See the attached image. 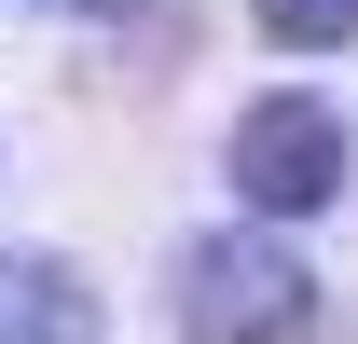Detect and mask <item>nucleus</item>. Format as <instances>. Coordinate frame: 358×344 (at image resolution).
Returning a JSON list of instances; mask_svg holds the SVG:
<instances>
[{"label": "nucleus", "mask_w": 358, "mask_h": 344, "mask_svg": "<svg viewBox=\"0 0 358 344\" xmlns=\"http://www.w3.org/2000/svg\"><path fill=\"white\" fill-rule=\"evenodd\" d=\"M166 331L179 344H303L317 331V275L275 220H207L166 261Z\"/></svg>", "instance_id": "obj_1"}, {"label": "nucleus", "mask_w": 358, "mask_h": 344, "mask_svg": "<svg viewBox=\"0 0 358 344\" xmlns=\"http://www.w3.org/2000/svg\"><path fill=\"white\" fill-rule=\"evenodd\" d=\"M221 179H234V220H317V207H345V179H358V124H345V96H317V83H262L248 110L221 124Z\"/></svg>", "instance_id": "obj_2"}, {"label": "nucleus", "mask_w": 358, "mask_h": 344, "mask_svg": "<svg viewBox=\"0 0 358 344\" xmlns=\"http://www.w3.org/2000/svg\"><path fill=\"white\" fill-rule=\"evenodd\" d=\"M96 275L69 248H0V344H96Z\"/></svg>", "instance_id": "obj_3"}, {"label": "nucleus", "mask_w": 358, "mask_h": 344, "mask_svg": "<svg viewBox=\"0 0 358 344\" xmlns=\"http://www.w3.org/2000/svg\"><path fill=\"white\" fill-rule=\"evenodd\" d=\"M248 28L275 55H345L358 42V0H248Z\"/></svg>", "instance_id": "obj_4"}]
</instances>
